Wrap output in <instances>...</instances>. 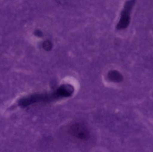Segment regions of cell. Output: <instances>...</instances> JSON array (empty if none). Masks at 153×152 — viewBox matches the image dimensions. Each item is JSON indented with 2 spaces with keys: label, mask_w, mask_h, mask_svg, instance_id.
Here are the masks:
<instances>
[{
  "label": "cell",
  "mask_w": 153,
  "mask_h": 152,
  "mask_svg": "<svg viewBox=\"0 0 153 152\" xmlns=\"http://www.w3.org/2000/svg\"><path fill=\"white\" fill-rule=\"evenodd\" d=\"M58 98L56 93L52 95L51 96L46 95L34 94L24 98H22L18 102V105L22 108H26L31 104L40 102L45 101L50 99Z\"/></svg>",
  "instance_id": "6da1fadb"
},
{
  "label": "cell",
  "mask_w": 153,
  "mask_h": 152,
  "mask_svg": "<svg viewBox=\"0 0 153 152\" xmlns=\"http://www.w3.org/2000/svg\"><path fill=\"white\" fill-rule=\"evenodd\" d=\"M69 132L73 136L80 139L87 141L90 137V134L87 127L80 122H76L70 127Z\"/></svg>",
  "instance_id": "7a4b0ae2"
},
{
  "label": "cell",
  "mask_w": 153,
  "mask_h": 152,
  "mask_svg": "<svg viewBox=\"0 0 153 152\" xmlns=\"http://www.w3.org/2000/svg\"><path fill=\"white\" fill-rule=\"evenodd\" d=\"M56 92L60 97H67L71 95L74 92V88L71 85L64 84Z\"/></svg>",
  "instance_id": "3957f363"
},
{
  "label": "cell",
  "mask_w": 153,
  "mask_h": 152,
  "mask_svg": "<svg viewBox=\"0 0 153 152\" xmlns=\"http://www.w3.org/2000/svg\"><path fill=\"white\" fill-rule=\"evenodd\" d=\"M108 78L111 81L114 82H120L123 80L122 75L117 70H111L108 74Z\"/></svg>",
  "instance_id": "277c9868"
},
{
  "label": "cell",
  "mask_w": 153,
  "mask_h": 152,
  "mask_svg": "<svg viewBox=\"0 0 153 152\" xmlns=\"http://www.w3.org/2000/svg\"><path fill=\"white\" fill-rule=\"evenodd\" d=\"M43 47L46 51H49L52 48V44L49 41H46L43 44Z\"/></svg>",
  "instance_id": "5b68a950"
}]
</instances>
